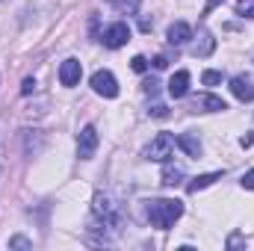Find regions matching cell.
I'll return each instance as SVG.
<instances>
[{"label": "cell", "instance_id": "1", "mask_svg": "<svg viewBox=\"0 0 254 251\" xmlns=\"http://www.w3.org/2000/svg\"><path fill=\"white\" fill-rule=\"evenodd\" d=\"M145 210H148L151 225L160 228V231H169V228L184 216V204H181L178 198H154V201H148Z\"/></svg>", "mask_w": 254, "mask_h": 251}, {"label": "cell", "instance_id": "2", "mask_svg": "<svg viewBox=\"0 0 254 251\" xmlns=\"http://www.w3.org/2000/svg\"><path fill=\"white\" fill-rule=\"evenodd\" d=\"M92 213H95V219H98V228L107 234V228L110 231H119L122 228V210H119V204L113 201V195L110 192H95V198H92ZM110 240V237H107Z\"/></svg>", "mask_w": 254, "mask_h": 251}, {"label": "cell", "instance_id": "3", "mask_svg": "<svg viewBox=\"0 0 254 251\" xmlns=\"http://www.w3.org/2000/svg\"><path fill=\"white\" fill-rule=\"evenodd\" d=\"M172 151H175V139H172L169 133H160V136H154V139H151V145L145 148V160L166 163V160L172 157Z\"/></svg>", "mask_w": 254, "mask_h": 251}, {"label": "cell", "instance_id": "4", "mask_svg": "<svg viewBox=\"0 0 254 251\" xmlns=\"http://www.w3.org/2000/svg\"><path fill=\"white\" fill-rule=\"evenodd\" d=\"M101 42H104L110 51H119V48H125L127 42H130V27H127L125 21H116V24H110V27L104 30V36H101Z\"/></svg>", "mask_w": 254, "mask_h": 251}, {"label": "cell", "instance_id": "5", "mask_svg": "<svg viewBox=\"0 0 254 251\" xmlns=\"http://www.w3.org/2000/svg\"><path fill=\"white\" fill-rule=\"evenodd\" d=\"M92 89H95L98 95H104V98H116V95H119V80H116L113 71L101 68V71L92 74Z\"/></svg>", "mask_w": 254, "mask_h": 251}, {"label": "cell", "instance_id": "6", "mask_svg": "<svg viewBox=\"0 0 254 251\" xmlns=\"http://www.w3.org/2000/svg\"><path fill=\"white\" fill-rule=\"evenodd\" d=\"M95 151H98V130L92 125H86L80 130V136H77V157L80 160H92Z\"/></svg>", "mask_w": 254, "mask_h": 251}, {"label": "cell", "instance_id": "7", "mask_svg": "<svg viewBox=\"0 0 254 251\" xmlns=\"http://www.w3.org/2000/svg\"><path fill=\"white\" fill-rule=\"evenodd\" d=\"M192 110H198V113H225L228 104L219 95H195L192 98Z\"/></svg>", "mask_w": 254, "mask_h": 251}, {"label": "cell", "instance_id": "8", "mask_svg": "<svg viewBox=\"0 0 254 251\" xmlns=\"http://www.w3.org/2000/svg\"><path fill=\"white\" fill-rule=\"evenodd\" d=\"M231 92H234V98H240L243 104H249V101H254V80L249 74H237L231 80Z\"/></svg>", "mask_w": 254, "mask_h": 251}, {"label": "cell", "instance_id": "9", "mask_svg": "<svg viewBox=\"0 0 254 251\" xmlns=\"http://www.w3.org/2000/svg\"><path fill=\"white\" fill-rule=\"evenodd\" d=\"M80 77H83V65L77 63V60H65L63 65H60V83L63 86H77L80 83Z\"/></svg>", "mask_w": 254, "mask_h": 251}, {"label": "cell", "instance_id": "10", "mask_svg": "<svg viewBox=\"0 0 254 251\" xmlns=\"http://www.w3.org/2000/svg\"><path fill=\"white\" fill-rule=\"evenodd\" d=\"M213 51H216V39H213V33H210L207 27H201V30H198V42L192 45V54L204 60V57H210Z\"/></svg>", "mask_w": 254, "mask_h": 251}, {"label": "cell", "instance_id": "11", "mask_svg": "<svg viewBox=\"0 0 254 251\" xmlns=\"http://www.w3.org/2000/svg\"><path fill=\"white\" fill-rule=\"evenodd\" d=\"M190 39H192V27L187 21H175V24L169 27V45L181 48V45H187Z\"/></svg>", "mask_w": 254, "mask_h": 251}, {"label": "cell", "instance_id": "12", "mask_svg": "<svg viewBox=\"0 0 254 251\" xmlns=\"http://www.w3.org/2000/svg\"><path fill=\"white\" fill-rule=\"evenodd\" d=\"M169 95L172 98H187L190 95V71H178L169 80Z\"/></svg>", "mask_w": 254, "mask_h": 251}, {"label": "cell", "instance_id": "13", "mask_svg": "<svg viewBox=\"0 0 254 251\" xmlns=\"http://www.w3.org/2000/svg\"><path fill=\"white\" fill-rule=\"evenodd\" d=\"M163 187H181L184 181V166H175V163H166L163 166Z\"/></svg>", "mask_w": 254, "mask_h": 251}, {"label": "cell", "instance_id": "14", "mask_svg": "<svg viewBox=\"0 0 254 251\" xmlns=\"http://www.w3.org/2000/svg\"><path fill=\"white\" fill-rule=\"evenodd\" d=\"M175 145H178V148H184V151H187L190 157H195V160L201 157V142H198L192 133H181V136L175 139Z\"/></svg>", "mask_w": 254, "mask_h": 251}, {"label": "cell", "instance_id": "15", "mask_svg": "<svg viewBox=\"0 0 254 251\" xmlns=\"http://www.w3.org/2000/svg\"><path fill=\"white\" fill-rule=\"evenodd\" d=\"M216 181H222V172H210V175H198L195 181H190V184H187V192H192V195H195L198 189H207V187H213Z\"/></svg>", "mask_w": 254, "mask_h": 251}, {"label": "cell", "instance_id": "16", "mask_svg": "<svg viewBox=\"0 0 254 251\" xmlns=\"http://www.w3.org/2000/svg\"><path fill=\"white\" fill-rule=\"evenodd\" d=\"M237 12L243 18H254V0H237Z\"/></svg>", "mask_w": 254, "mask_h": 251}, {"label": "cell", "instance_id": "17", "mask_svg": "<svg viewBox=\"0 0 254 251\" xmlns=\"http://www.w3.org/2000/svg\"><path fill=\"white\" fill-rule=\"evenodd\" d=\"M116 6L122 12H127V15H136L139 12V0H116Z\"/></svg>", "mask_w": 254, "mask_h": 251}, {"label": "cell", "instance_id": "18", "mask_svg": "<svg viewBox=\"0 0 254 251\" xmlns=\"http://www.w3.org/2000/svg\"><path fill=\"white\" fill-rule=\"evenodd\" d=\"M201 83H204V86H216V83H222V71H204V74H201Z\"/></svg>", "mask_w": 254, "mask_h": 251}, {"label": "cell", "instance_id": "19", "mask_svg": "<svg viewBox=\"0 0 254 251\" xmlns=\"http://www.w3.org/2000/svg\"><path fill=\"white\" fill-rule=\"evenodd\" d=\"M228 249H246V237L243 234H231L228 237Z\"/></svg>", "mask_w": 254, "mask_h": 251}, {"label": "cell", "instance_id": "20", "mask_svg": "<svg viewBox=\"0 0 254 251\" xmlns=\"http://www.w3.org/2000/svg\"><path fill=\"white\" fill-rule=\"evenodd\" d=\"M133 71H139V74H145V71H148V60H145V57H133Z\"/></svg>", "mask_w": 254, "mask_h": 251}, {"label": "cell", "instance_id": "21", "mask_svg": "<svg viewBox=\"0 0 254 251\" xmlns=\"http://www.w3.org/2000/svg\"><path fill=\"white\" fill-rule=\"evenodd\" d=\"M148 113H151V116H157V119H166V116H169V110H166L163 104H154V107H151Z\"/></svg>", "mask_w": 254, "mask_h": 251}, {"label": "cell", "instance_id": "22", "mask_svg": "<svg viewBox=\"0 0 254 251\" xmlns=\"http://www.w3.org/2000/svg\"><path fill=\"white\" fill-rule=\"evenodd\" d=\"M33 89H36V80H33V77H27V80H24V86H21V95H33Z\"/></svg>", "mask_w": 254, "mask_h": 251}, {"label": "cell", "instance_id": "23", "mask_svg": "<svg viewBox=\"0 0 254 251\" xmlns=\"http://www.w3.org/2000/svg\"><path fill=\"white\" fill-rule=\"evenodd\" d=\"M9 246H12V249H30V243H27L24 237H12V240H9Z\"/></svg>", "mask_w": 254, "mask_h": 251}, {"label": "cell", "instance_id": "24", "mask_svg": "<svg viewBox=\"0 0 254 251\" xmlns=\"http://www.w3.org/2000/svg\"><path fill=\"white\" fill-rule=\"evenodd\" d=\"M243 187H246V189H254V169L243 175Z\"/></svg>", "mask_w": 254, "mask_h": 251}, {"label": "cell", "instance_id": "25", "mask_svg": "<svg viewBox=\"0 0 254 251\" xmlns=\"http://www.w3.org/2000/svg\"><path fill=\"white\" fill-rule=\"evenodd\" d=\"M154 68H157V71H163V68H169V60H166V57H157V60H154Z\"/></svg>", "mask_w": 254, "mask_h": 251}, {"label": "cell", "instance_id": "26", "mask_svg": "<svg viewBox=\"0 0 254 251\" xmlns=\"http://www.w3.org/2000/svg\"><path fill=\"white\" fill-rule=\"evenodd\" d=\"M219 3H225V0H207V6H204V15H210V12H213Z\"/></svg>", "mask_w": 254, "mask_h": 251}, {"label": "cell", "instance_id": "27", "mask_svg": "<svg viewBox=\"0 0 254 251\" xmlns=\"http://www.w3.org/2000/svg\"><path fill=\"white\" fill-rule=\"evenodd\" d=\"M240 145H243V148H252V145H254V136H252V133H246V136L240 139Z\"/></svg>", "mask_w": 254, "mask_h": 251}]
</instances>
